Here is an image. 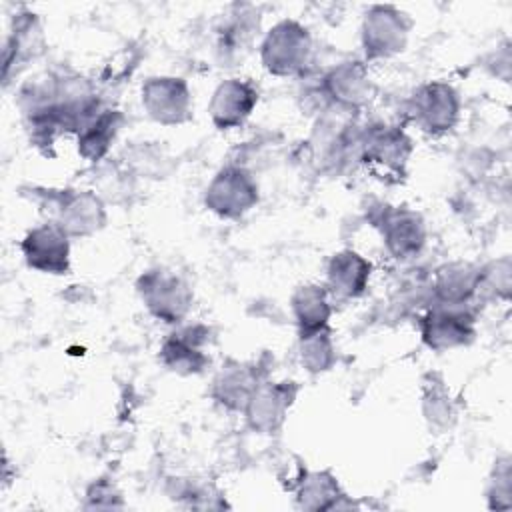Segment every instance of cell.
I'll use <instances>...</instances> for the list:
<instances>
[{
	"mask_svg": "<svg viewBox=\"0 0 512 512\" xmlns=\"http://www.w3.org/2000/svg\"><path fill=\"white\" fill-rule=\"evenodd\" d=\"M310 54L312 36L296 20H280L266 32L260 44L262 66L274 76H296L304 72Z\"/></svg>",
	"mask_w": 512,
	"mask_h": 512,
	"instance_id": "obj_1",
	"label": "cell"
},
{
	"mask_svg": "<svg viewBox=\"0 0 512 512\" xmlns=\"http://www.w3.org/2000/svg\"><path fill=\"white\" fill-rule=\"evenodd\" d=\"M136 290L146 310L166 324L182 322L194 300L190 284L166 268L146 270L136 280Z\"/></svg>",
	"mask_w": 512,
	"mask_h": 512,
	"instance_id": "obj_2",
	"label": "cell"
},
{
	"mask_svg": "<svg viewBox=\"0 0 512 512\" xmlns=\"http://www.w3.org/2000/svg\"><path fill=\"white\" fill-rule=\"evenodd\" d=\"M410 18L392 4H374L366 10L360 26L362 48L368 60L390 58L404 50L410 34Z\"/></svg>",
	"mask_w": 512,
	"mask_h": 512,
	"instance_id": "obj_3",
	"label": "cell"
},
{
	"mask_svg": "<svg viewBox=\"0 0 512 512\" xmlns=\"http://www.w3.org/2000/svg\"><path fill=\"white\" fill-rule=\"evenodd\" d=\"M258 184L242 166H224L204 192V206L220 218L236 220L258 204Z\"/></svg>",
	"mask_w": 512,
	"mask_h": 512,
	"instance_id": "obj_4",
	"label": "cell"
},
{
	"mask_svg": "<svg viewBox=\"0 0 512 512\" xmlns=\"http://www.w3.org/2000/svg\"><path fill=\"white\" fill-rule=\"evenodd\" d=\"M412 154V140L400 126L372 124L360 132L358 160L384 176L400 178Z\"/></svg>",
	"mask_w": 512,
	"mask_h": 512,
	"instance_id": "obj_5",
	"label": "cell"
},
{
	"mask_svg": "<svg viewBox=\"0 0 512 512\" xmlns=\"http://www.w3.org/2000/svg\"><path fill=\"white\" fill-rule=\"evenodd\" d=\"M408 112L422 132L438 136L456 126L460 96L448 82H428L414 90Z\"/></svg>",
	"mask_w": 512,
	"mask_h": 512,
	"instance_id": "obj_6",
	"label": "cell"
},
{
	"mask_svg": "<svg viewBox=\"0 0 512 512\" xmlns=\"http://www.w3.org/2000/svg\"><path fill=\"white\" fill-rule=\"evenodd\" d=\"M420 334L430 350L446 352L474 340L476 320L466 306L434 304L420 320Z\"/></svg>",
	"mask_w": 512,
	"mask_h": 512,
	"instance_id": "obj_7",
	"label": "cell"
},
{
	"mask_svg": "<svg viewBox=\"0 0 512 512\" xmlns=\"http://www.w3.org/2000/svg\"><path fill=\"white\" fill-rule=\"evenodd\" d=\"M382 234V242L392 258L408 260L426 244L424 218L406 206H382L372 218Z\"/></svg>",
	"mask_w": 512,
	"mask_h": 512,
	"instance_id": "obj_8",
	"label": "cell"
},
{
	"mask_svg": "<svg viewBox=\"0 0 512 512\" xmlns=\"http://www.w3.org/2000/svg\"><path fill=\"white\" fill-rule=\"evenodd\" d=\"M142 106L162 126H178L192 116V94L184 78L152 76L142 84Z\"/></svg>",
	"mask_w": 512,
	"mask_h": 512,
	"instance_id": "obj_9",
	"label": "cell"
},
{
	"mask_svg": "<svg viewBox=\"0 0 512 512\" xmlns=\"http://www.w3.org/2000/svg\"><path fill=\"white\" fill-rule=\"evenodd\" d=\"M20 250L36 272L56 276L70 272V236L56 222L32 228L20 242Z\"/></svg>",
	"mask_w": 512,
	"mask_h": 512,
	"instance_id": "obj_10",
	"label": "cell"
},
{
	"mask_svg": "<svg viewBox=\"0 0 512 512\" xmlns=\"http://www.w3.org/2000/svg\"><path fill=\"white\" fill-rule=\"evenodd\" d=\"M298 394L294 382H260L246 402L244 416L252 430L260 434L276 432Z\"/></svg>",
	"mask_w": 512,
	"mask_h": 512,
	"instance_id": "obj_11",
	"label": "cell"
},
{
	"mask_svg": "<svg viewBox=\"0 0 512 512\" xmlns=\"http://www.w3.org/2000/svg\"><path fill=\"white\" fill-rule=\"evenodd\" d=\"M208 340L210 330L202 324L178 328L162 342L160 362L180 376L200 374L210 364V356L204 352Z\"/></svg>",
	"mask_w": 512,
	"mask_h": 512,
	"instance_id": "obj_12",
	"label": "cell"
},
{
	"mask_svg": "<svg viewBox=\"0 0 512 512\" xmlns=\"http://www.w3.org/2000/svg\"><path fill=\"white\" fill-rule=\"evenodd\" d=\"M54 222L70 236H92L106 224V208L102 200L88 190H62L56 200Z\"/></svg>",
	"mask_w": 512,
	"mask_h": 512,
	"instance_id": "obj_13",
	"label": "cell"
},
{
	"mask_svg": "<svg viewBox=\"0 0 512 512\" xmlns=\"http://www.w3.org/2000/svg\"><path fill=\"white\" fill-rule=\"evenodd\" d=\"M320 90L336 108L352 112L370 100L372 82L362 62L346 60L322 76Z\"/></svg>",
	"mask_w": 512,
	"mask_h": 512,
	"instance_id": "obj_14",
	"label": "cell"
},
{
	"mask_svg": "<svg viewBox=\"0 0 512 512\" xmlns=\"http://www.w3.org/2000/svg\"><path fill=\"white\" fill-rule=\"evenodd\" d=\"M258 104V90L240 78H228L220 82L208 102V114L218 130L240 128L254 106Z\"/></svg>",
	"mask_w": 512,
	"mask_h": 512,
	"instance_id": "obj_15",
	"label": "cell"
},
{
	"mask_svg": "<svg viewBox=\"0 0 512 512\" xmlns=\"http://www.w3.org/2000/svg\"><path fill=\"white\" fill-rule=\"evenodd\" d=\"M372 264L356 250L336 252L326 268V288L342 300L360 298L368 290Z\"/></svg>",
	"mask_w": 512,
	"mask_h": 512,
	"instance_id": "obj_16",
	"label": "cell"
},
{
	"mask_svg": "<svg viewBox=\"0 0 512 512\" xmlns=\"http://www.w3.org/2000/svg\"><path fill=\"white\" fill-rule=\"evenodd\" d=\"M258 368L240 362H228L218 370L212 382V398L226 406L228 410H242L246 408L248 398L260 384Z\"/></svg>",
	"mask_w": 512,
	"mask_h": 512,
	"instance_id": "obj_17",
	"label": "cell"
},
{
	"mask_svg": "<svg viewBox=\"0 0 512 512\" xmlns=\"http://www.w3.org/2000/svg\"><path fill=\"white\" fill-rule=\"evenodd\" d=\"M480 268L468 262H450L436 270L432 280V292L436 304L466 306L478 290Z\"/></svg>",
	"mask_w": 512,
	"mask_h": 512,
	"instance_id": "obj_18",
	"label": "cell"
},
{
	"mask_svg": "<svg viewBox=\"0 0 512 512\" xmlns=\"http://www.w3.org/2000/svg\"><path fill=\"white\" fill-rule=\"evenodd\" d=\"M122 124H124V116L120 110L102 108L78 132V154L88 162L102 160L108 154L112 142L116 140Z\"/></svg>",
	"mask_w": 512,
	"mask_h": 512,
	"instance_id": "obj_19",
	"label": "cell"
},
{
	"mask_svg": "<svg viewBox=\"0 0 512 512\" xmlns=\"http://www.w3.org/2000/svg\"><path fill=\"white\" fill-rule=\"evenodd\" d=\"M42 28L32 12H20L12 20V32L4 44V78L10 72V66L16 62H24L30 56L42 50Z\"/></svg>",
	"mask_w": 512,
	"mask_h": 512,
	"instance_id": "obj_20",
	"label": "cell"
},
{
	"mask_svg": "<svg viewBox=\"0 0 512 512\" xmlns=\"http://www.w3.org/2000/svg\"><path fill=\"white\" fill-rule=\"evenodd\" d=\"M328 296L330 292L326 286L304 284L296 288L290 304H292L294 320L298 324V332H308V330L328 326V318L332 314Z\"/></svg>",
	"mask_w": 512,
	"mask_h": 512,
	"instance_id": "obj_21",
	"label": "cell"
},
{
	"mask_svg": "<svg viewBox=\"0 0 512 512\" xmlns=\"http://www.w3.org/2000/svg\"><path fill=\"white\" fill-rule=\"evenodd\" d=\"M258 28V18L254 12L240 10L232 14L220 28H218V42L216 50L222 62H238L242 60L244 52L248 50L252 36Z\"/></svg>",
	"mask_w": 512,
	"mask_h": 512,
	"instance_id": "obj_22",
	"label": "cell"
},
{
	"mask_svg": "<svg viewBox=\"0 0 512 512\" xmlns=\"http://www.w3.org/2000/svg\"><path fill=\"white\" fill-rule=\"evenodd\" d=\"M346 494L340 490L336 478L330 472H310L300 480L298 506L306 510H334L342 508L340 500Z\"/></svg>",
	"mask_w": 512,
	"mask_h": 512,
	"instance_id": "obj_23",
	"label": "cell"
},
{
	"mask_svg": "<svg viewBox=\"0 0 512 512\" xmlns=\"http://www.w3.org/2000/svg\"><path fill=\"white\" fill-rule=\"evenodd\" d=\"M300 334V362L310 374L326 372L336 362V348L330 326H322Z\"/></svg>",
	"mask_w": 512,
	"mask_h": 512,
	"instance_id": "obj_24",
	"label": "cell"
},
{
	"mask_svg": "<svg viewBox=\"0 0 512 512\" xmlns=\"http://www.w3.org/2000/svg\"><path fill=\"white\" fill-rule=\"evenodd\" d=\"M510 272H512V268H510L508 258H500V260L486 264L484 268H480L476 292H484L486 296H494V298H508L510 296Z\"/></svg>",
	"mask_w": 512,
	"mask_h": 512,
	"instance_id": "obj_25",
	"label": "cell"
},
{
	"mask_svg": "<svg viewBox=\"0 0 512 512\" xmlns=\"http://www.w3.org/2000/svg\"><path fill=\"white\" fill-rule=\"evenodd\" d=\"M492 508H510V466L508 460L500 462L494 470V478L490 480L488 490Z\"/></svg>",
	"mask_w": 512,
	"mask_h": 512,
	"instance_id": "obj_26",
	"label": "cell"
},
{
	"mask_svg": "<svg viewBox=\"0 0 512 512\" xmlns=\"http://www.w3.org/2000/svg\"><path fill=\"white\" fill-rule=\"evenodd\" d=\"M86 508H122L120 492L106 480L94 482L86 492Z\"/></svg>",
	"mask_w": 512,
	"mask_h": 512,
	"instance_id": "obj_27",
	"label": "cell"
}]
</instances>
